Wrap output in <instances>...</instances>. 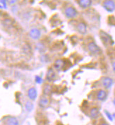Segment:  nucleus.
Here are the masks:
<instances>
[{"instance_id":"f257e3e1","label":"nucleus","mask_w":115,"mask_h":125,"mask_svg":"<svg viewBox=\"0 0 115 125\" xmlns=\"http://www.w3.org/2000/svg\"><path fill=\"white\" fill-rule=\"evenodd\" d=\"M103 7L104 9L109 13L113 12L115 10V2L114 1H105L103 2Z\"/></svg>"},{"instance_id":"f03ea898","label":"nucleus","mask_w":115,"mask_h":125,"mask_svg":"<svg viewBox=\"0 0 115 125\" xmlns=\"http://www.w3.org/2000/svg\"><path fill=\"white\" fill-rule=\"evenodd\" d=\"M100 38L105 44H106V45H112L113 44V40H112V37L107 33H105L104 31H101L100 32Z\"/></svg>"},{"instance_id":"7ed1b4c3","label":"nucleus","mask_w":115,"mask_h":125,"mask_svg":"<svg viewBox=\"0 0 115 125\" xmlns=\"http://www.w3.org/2000/svg\"><path fill=\"white\" fill-rule=\"evenodd\" d=\"M88 50L92 53V54H98V53L100 52L101 50L100 48V47L98 46L97 45H96L95 42H90L88 45Z\"/></svg>"},{"instance_id":"20e7f679","label":"nucleus","mask_w":115,"mask_h":125,"mask_svg":"<svg viewBox=\"0 0 115 125\" xmlns=\"http://www.w3.org/2000/svg\"><path fill=\"white\" fill-rule=\"evenodd\" d=\"M65 14L66 16H67L68 18H74L77 16L78 12L76 11V9L72 7H67L66 9V11H65Z\"/></svg>"},{"instance_id":"39448f33","label":"nucleus","mask_w":115,"mask_h":125,"mask_svg":"<svg viewBox=\"0 0 115 125\" xmlns=\"http://www.w3.org/2000/svg\"><path fill=\"white\" fill-rule=\"evenodd\" d=\"M102 83L105 88L109 89L113 85V80L109 77H104L102 79Z\"/></svg>"},{"instance_id":"423d86ee","label":"nucleus","mask_w":115,"mask_h":125,"mask_svg":"<svg viewBox=\"0 0 115 125\" xmlns=\"http://www.w3.org/2000/svg\"><path fill=\"white\" fill-rule=\"evenodd\" d=\"M30 36L34 40H38L40 38L41 32L38 28H33L30 31Z\"/></svg>"},{"instance_id":"0eeeda50","label":"nucleus","mask_w":115,"mask_h":125,"mask_svg":"<svg viewBox=\"0 0 115 125\" xmlns=\"http://www.w3.org/2000/svg\"><path fill=\"white\" fill-rule=\"evenodd\" d=\"M107 97V92L104 90H100L98 92H97V98L98 100L100 101H104L105 100H106Z\"/></svg>"},{"instance_id":"6e6552de","label":"nucleus","mask_w":115,"mask_h":125,"mask_svg":"<svg viewBox=\"0 0 115 125\" xmlns=\"http://www.w3.org/2000/svg\"><path fill=\"white\" fill-rule=\"evenodd\" d=\"M28 95L30 100H35L37 98V95H38V92H37L36 88H30L28 91Z\"/></svg>"},{"instance_id":"1a4fd4ad","label":"nucleus","mask_w":115,"mask_h":125,"mask_svg":"<svg viewBox=\"0 0 115 125\" xmlns=\"http://www.w3.org/2000/svg\"><path fill=\"white\" fill-rule=\"evenodd\" d=\"M77 30L81 34H86L87 32V26L85 23H80L77 26Z\"/></svg>"},{"instance_id":"9d476101","label":"nucleus","mask_w":115,"mask_h":125,"mask_svg":"<svg viewBox=\"0 0 115 125\" xmlns=\"http://www.w3.org/2000/svg\"><path fill=\"white\" fill-rule=\"evenodd\" d=\"M78 4L82 8L86 9V8H88L91 6L92 1H90V0H80V1H78Z\"/></svg>"},{"instance_id":"9b49d317","label":"nucleus","mask_w":115,"mask_h":125,"mask_svg":"<svg viewBox=\"0 0 115 125\" xmlns=\"http://www.w3.org/2000/svg\"><path fill=\"white\" fill-rule=\"evenodd\" d=\"M90 117L92 119H97L99 115H100V111L98 110V108L97 107H93L90 110Z\"/></svg>"},{"instance_id":"f8f14e48","label":"nucleus","mask_w":115,"mask_h":125,"mask_svg":"<svg viewBox=\"0 0 115 125\" xmlns=\"http://www.w3.org/2000/svg\"><path fill=\"white\" fill-rule=\"evenodd\" d=\"M49 105V100L46 97H42L39 100V105L42 108H45Z\"/></svg>"},{"instance_id":"ddd939ff","label":"nucleus","mask_w":115,"mask_h":125,"mask_svg":"<svg viewBox=\"0 0 115 125\" xmlns=\"http://www.w3.org/2000/svg\"><path fill=\"white\" fill-rule=\"evenodd\" d=\"M64 64H65V63H64V60H62V59H57V60H56V62H54V68L56 69H57V70H60L64 66Z\"/></svg>"},{"instance_id":"4468645a","label":"nucleus","mask_w":115,"mask_h":125,"mask_svg":"<svg viewBox=\"0 0 115 125\" xmlns=\"http://www.w3.org/2000/svg\"><path fill=\"white\" fill-rule=\"evenodd\" d=\"M55 77H56V73L52 69H50L48 72V73H47V79L49 81H52L55 79Z\"/></svg>"},{"instance_id":"2eb2a0df","label":"nucleus","mask_w":115,"mask_h":125,"mask_svg":"<svg viewBox=\"0 0 115 125\" xmlns=\"http://www.w3.org/2000/svg\"><path fill=\"white\" fill-rule=\"evenodd\" d=\"M7 125H19V121L15 117H9L7 122Z\"/></svg>"},{"instance_id":"dca6fc26","label":"nucleus","mask_w":115,"mask_h":125,"mask_svg":"<svg viewBox=\"0 0 115 125\" xmlns=\"http://www.w3.org/2000/svg\"><path fill=\"white\" fill-rule=\"evenodd\" d=\"M43 91H44V93L45 95H49L51 93V92H52V87H51V86L46 85V86L44 87Z\"/></svg>"},{"instance_id":"f3484780","label":"nucleus","mask_w":115,"mask_h":125,"mask_svg":"<svg viewBox=\"0 0 115 125\" xmlns=\"http://www.w3.org/2000/svg\"><path fill=\"white\" fill-rule=\"evenodd\" d=\"M33 107L34 105L32 103H30V102H27V103H26V110L28 111V112L32 111V110H33Z\"/></svg>"},{"instance_id":"a211bd4d","label":"nucleus","mask_w":115,"mask_h":125,"mask_svg":"<svg viewBox=\"0 0 115 125\" xmlns=\"http://www.w3.org/2000/svg\"><path fill=\"white\" fill-rule=\"evenodd\" d=\"M105 115H106V117H107L109 120H110V121H113V116H112V115H111V113H109L108 111H107V110H105Z\"/></svg>"},{"instance_id":"6ab92c4d","label":"nucleus","mask_w":115,"mask_h":125,"mask_svg":"<svg viewBox=\"0 0 115 125\" xmlns=\"http://www.w3.org/2000/svg\"><path fill=\"white\" fill-rule=\"evenodd\" d=\"M35 81H36V83H38L40 84V83H42L43 80H42V79L41 78L40 76H35Z\"/></svg>"},{"instance_id":"aec40b11","label":"nucleus","mask_w":115,"mask_h":125,"mask_svg":"<svg viewBox=\"0 0 115 125\" xmlns=\"http://www.w3.org/2000/svg\"><path fill=\"white\" fill-rule=\"evenodd\" d=\"M112 68H113V71L115 72V62L112 64Z\"/></svg>"},{"instance_id":"412c9836","label":"nucleus","mask_w":115,"mask_h":125,"mask_svg":"<svg viewBox=\"0 0 115 125\" xmlns=\"http://www.w3.org/2000/svg\"><path fill=\"white\" fill-rule=\"evenodd\" d=\"M1 2L4 5V7L6 8V1H1Z\"/></svg>"},{"instance_id":"4be33fe9","label":"nucleus","mask_w":115,"mask_h":125,"mask_svg":"<svg viewBox=\"0 0 115 125\" xmlns=\"http://www.w3.org/2000/svg\"><path fill=\"white\" fill-rule=\"evenodd\" d=\"M100 125H108L107 123H105V122H103V123H102V124H100Z\"/></svg>"},{"instance_id":"5701e85b","label":"nucleus","mask_w":115,"mask_h":125,"mask_svg":"<svg viewBox=\"0 0 115 125\" xmlns=\"http://www.w3.org/2000/svg\"><path fill=\"white\" fill-rule=\"evenodd\" d=\"M112 116H113V118L115 119V113H114V114L112 115Z\"/></svg>"},{"instance_id":"b1692460","label":"nucleus","mask_w":115,"mask_h":125,"mask_svg":"<svg viewBox=\"0 0 115 125\" xmlns=\"http://www.w3.org/2000/svg\"><path fill=\"white\" fill-rule=\"evenodd\" d=\"M113 103H114V105H115V98L113 100Z\"/></svg>"},{"instance_id":"393cba45","label":"nucleus","mask_w":115,"mask_h":125,"mask_svg":"<svg viewBox=\"0 0 115 125\" xmlns=\"http://www.w3.org/2000/svg\"><path fill=\"white\" fill-rule=\"evenodd\" d=\"M0 8H2V7H1V5H0Z\"/></svg>"}]
</instances>
